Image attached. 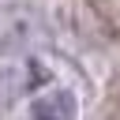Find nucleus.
Segmentation results:
<instances>
[{
    "label": "nucleus",
    "instance_id": "f257e3e1",
    "mask_svg": "<svg viewBox=\"0 0 120 120\" xmlns=\"http://www.w3.org/2000/svg\"><path fill=\"white\" fill-rule=\"evenodd\" d=\"M45 79H49V68H45L38 56L4 64V68H0V98H4V101H15V98H22V94H34Z\"/></svg>",
    "mask_w": 120,
    "mask_h": 120
},
{
    "label": "nucleus",
    "instance_id": "f03ea898",
    "mask_svg": "<svg viewBox=\"0 0 120 120\" xmlns=\"http://www.w3.org/2000/svg\"><path fill=\"white\" fill-rule=\"evenodd\" d=\"M79 101L68 86H49L30 98V120H75Z\"/></svg>",
    "mask_w": 120,
    "mask_h": 120
},
{
    "label": "nucleus",
    "instance_id": "7ed1b4c3",
    "mask_svg": "<svg viewBox=\"0 0 120 120\" xmlns=\"http://www.w3.org/2000/svg\"><path fill=\"white\" fill-rule=\"evenodd\" d=\"M30 38H34V19H30V11H22V8L0 11V56L19 52Z\"/></svg>",
    "mask_w": 120,
    "mask_h": 120
}]
</instances>
